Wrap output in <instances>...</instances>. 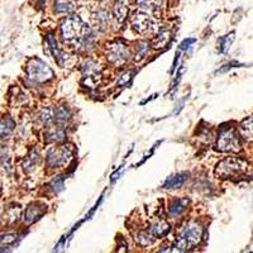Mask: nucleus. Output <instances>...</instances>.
Returning <instances> with one entry per match:
<instances>
[{
	"label": "nucleus",
	"mask_w": 253,
	"mask_h": 253,
	"mask_svg": "<svg viewBox=\"0 0 253 253\" xmlns=\"http://www.w3.org/2000/svg\"><path fill=\"white\" fill-rule=\"evenodd\" d=\"M91 29L84 23L79 15L67 17L61 24V37L63 42L71 46H81L85 36Z\"/></svg>",
	"instance_id": "1"
},
{
	"label": "nucleus",
	"mask_w": 253,
	"mask_h": 253,
	"mask_svg": "<svg viewBox=\"0 0 253 253\" xmlns=\"http://www.w3.org/2000/svg\"><path fill=\"white\" fill-rule=\"evenodd\" d=\"M203 236H204L203 225L198 221H190L178 234L177 239H176V247L182 252L186 250H191L202 242Z\"/></svg>",
	"instance_id": "2"
},
{
	"label": "nucleus",
	"mask_w": 253,
	"mask_h": 253,
	"mask_svg": "<svg viewBox=\"0 0 253 253\" xmlns=\"http://www.w3.org/2000/svg\"><path fill=\"white\" fill-rule=\"evenodd\" d=\"M27 78L33 84H43L52 80L55 74L51 67L40 58H32L28 61L26 67Z\"/></svg>",
	"instance_id": "3"
},
{
	"label": "nucleus",
	"mask_w": 253,
	"mask_h": 253,
	"mask_svg": "<svg viewBox=\"0 0 253 253\" xmlns=\"http://www.w3.org/2000/svg\"><path fill=\"white\" fill-rule=\"evenodd\" d=\"M216 150L219 152L237 153L241 150V141L234 128H224L216 137Z\"/></svg>",
	"instance_id": "4"
},
{
	"label": "nucleus",
	"mask_w": 253,
	"mask_h": 253,
	"mask_svg": "<svg viewBox=\"0 0 253 253\" xmlns=\"http://www.w3.org/2000/svg\"><path fill=\"white\" fill-rule=\"evenodd\" d=\"M72 160V150L69 146L52 147L46 153V165L49 169H63Z\"/></svg>",
	"instance_id": "5"
},
{
	"label": "nucleus",
	"mask_w": 253,
	"mask_h": 253,
	"mask_svg": "<svg viewBox=\"0 0 253 253\" xmlns=\"http://www.w3.org/2000/svg\"><path fill=\"white\" fill-rule=\"evenodd\" d=\"M246 162L241 158L227 157L221 160L215 167V175L220 178L233 177L245 171Z\"/></svg>",
	"instance_id": "6"
},
{
	"label": "nucleus",
	"mask_w": 253,
	"mask_h": 253,
	"mask_svg": "<svg viewBox=\"0 0 253 253\" xmlns=\"http://www.w3.org/2000/svg\"><path fill=\"white\" fill-rule=\"evenodd\" d=\"M108 61L117 67L123 66L130 57V49L122 41H114L108 47Z\"/></svg>",
	"instance_id": "7"
},
{
	"label": "nucleus",
	"mask_w": 253,
	"mask_h": 253,
	"mask_svg": "<svg viewBox=\"0 0 253 253\" xmlns=\"http://www.w3.org/2000/svg\"><path fill=\"white\" fill-rule=\"evenodd\" d=\"M132 27L138 35L146 36L153 33V32L157 29V24H156V20L153 19L152 15H150L147 12H135L132 15Z\"/></svg>",
	"instance_id": "8"
},
{
	"label": "nucleus",
	"mask_w": 253,
	"mask_h": 253,
	"mask_svg": "<svg viewBox=\"0 0 253 253\" xmlns=\"http://www.w3.org/2000/svg\"><path fill=\"white\" fill-rule=\"evenodd\" d=\"M100 66L99 63L94 60H87L83 63L81 72H83V80L86 84V86L94 87L96 83V78L100 76Z\"/></svg>",
	"instance_id": "9"
},
{
	"label": "nucleus",
	"mask_w": 253,
	"mask_h": 253,
	"mask_svg": "<svg viewBox=\"0 0 253 253\" xmlns=\"http://www.w3.org/2000/svg\"><path fill=\"white\" fill-rule=\"evenodd\" d=\"M46 44L47 48H48V52L53 56V58H55L56 63H57L58 66L63 67V65H65V62H66L67 60V55H65V52L60 48V46H58L57 43V40H56L55 36L52 35V33H49V35L47 36Z\"/></svg>",
	"instance_id": "10"
},
{
	"label": "nucleus",
	"mask_w": 253,
	"mask_h": 253,
	"mask_svg": "<svg viewBox=\"0 0 253 253\" xmlns=\"http://www.w3.org/2000/svg\"><path fill=\"white\" fill-rule=\"evenodd\" d=\"M189 180V173L187 172H177L175 175L170 176L165 180L162 187L167 190H176V189H181L185 184Z\"/></svg>",
	"instance_id": "11"
},
{
	"label": "nucleus",
	"mask_w": 253,
	"mask_h": 253,
	"mask_svg": "<svg viewBox=\"0 0 253 253\" xmlns=\"http://www.w3.org/2000/svg\"><path fill=\"white\" fill-rule=\"evenodd\" d=\"M66 139V132L61 126H49L44 133V141L47 143H61Z\"/></svg>",
	"instance_id": "12"
},
{
	"label": "nucleus",
	"mask_w": 253,
	"mask_h": 253,
	"mask_svg": "<svg viewBox=\"0 0 253 253\" xmlns=\"http://www.w3.org/2000/svg\"><path fill=\"white\" fill-rule=\"evenodd\" d=\"M171 225L167 223L165 219H157L152 223L150 229V233L152 234L155 238H165L167 234L170 233Z\"/></svg>",
	"instance_id": "13"
},
{
	"label": "nucleus",
	"mask_w": 253,
	"mask_h": 253,
	"mask_svg": "<svg viewBox=\"0 0 253 253\" xmlns=\"http://www.w3.org/2000/svg\"><path fill=\"white\" fill-rule=\"evenodd\" d=\"M44 214V207L40 204H31L26 209V213H24V223L26 224H32L35 223L36 220L41 218V216Z\"/></svg>",
	"instance_id": "14"
},
{
	"label": "nucleus",
	"mask_w": 253,
	"mask_h": 253,
	"mask_svg": "<svg viewBox=\"0 0 253 253\" xmlns=\"http://www.w3.org/2000/svg\"><path fill=\"white\" fill-rule=\"evenodd\" d=\"M189 205V199L187 198H176L169 205V213L172 218H178V216L184 214Z\"/></svg>",
	"instance_id": "15"
},
{
	"label": "nucleus",
	"mask_w": 253,
	"mask_h": 253,
	"mask_svg": "<svg viewBox=\"0 0 253 253\" xmlns=\"http://www.w3.org/2000/svg\"><path fill=\"white\" fill-rule=\"evenodd\" d=\"M114 17L118 23H124V20L128 17V12H129V1L128 0H115L114 3Z\"/></svg>",
	"instance_id": "16"
},
{
	"label": "nucleus",
	"mask_w": 253,
	"mask_h": 253,
	"mask_svg": "<svg viewBox=\"0 0 253 253\" xmlns=\"http://www.w3.org/2000/svg\"><path fill=\"white\" fill-rule=\"evenodd\" d=\"M40 161H41L40 150H38V148H32V150L29 151L28 156H27V157L23 160V162H22V167H23V170L26 171V172H29V171L33 170V169L40 164Z\"/></svg>",
	"instance_id": "17"
},
{
	"label": "nucleus",
	"mask_w": 253,
	"mask_h": 253,
	"mask_svg": "<svg viewBox=\"0 0 253 253\" xmlns=\"http://www.w3.org/2000/svg\"><path fill=\"white\" fill-rule=\"evenodd\" d=\"M78 0H55V12L57 14H70L75 10Z\"/></svg>",
	"instance_id": "18"
},
{
	"label": "nucleus",
	"mask_w": 253,
	"mask_h": 253,
	"mask_svg": "<svg viewBox=\"0 0 253 253\" xmlns=\"http://www.w3.org/2000/svg\"><path fill=\"white\" fill-rule=\"evenodd\" d=\"M138 6L147 12L157 13L165 6V0H135Z\"/></svg>",
	"instance_id": "19"
},
{
	"label": "nucleus",
	"mask_w": 253,
	"mask_h": 253,
	"mask_svg": "<svg viewBox=\"0 0 253 253\" xmlns=\"http://www.w3.org/2000/svg\"><path fill=\"white\" fill-rule=\"evenodd\" d=\"M239 135L245 141H253V115L242 122L239 126Z\"/></svg>",
	"instance_id": "20"
},
{
	"label": "nucleus",
	"mask_w": 253,
	"mask_h": 253,
	"mask_svg": "<svg viewBox=\"0 0 253 253\" xmlns=\"http://www.w3.org/2000/svg\"><path fill=\"white\" fill-rule=\"evenodd\" d=\"M171 40V32L166 28H161L160 31L157 32V35H156L155 40H153L152 47L155 48H164L169 44Z\"/></svg>",
	"instance_id": "21"
},
{
	"label": "nucleus",
	"mask_w": 253,
	"mask_h": 253,
	"mask_svg": "<svg viewBox=\"0 0 253 253\" xmlns=\"http://www.w3.org/2000/svg\"><path fill=\"white\" fill-rule=\"evenodd\" d=\"M15 129V123L12 118L0 119V139L8 138Z\"/></svg>",
	"instance_id": "22"
},
{
	"label": "nucleus",
	"mask_w": 253,
	"mask_h": 253,
	"mask_svg": "<svg viewBox=\"0 0 253 253\" xmlns=\"http://www.w3.org/2000/svg\"><path fill=\"white\" fill-rule=\"evenodd\" d=\"M70 119H71V112L66 105L55 108V124L62 126V124H66Z\"/></svg>",
	"instance_id": "23"
},
{
	"label": "nucleus",
	"mask_w": 253,
	"mask_h": 253,
	"mask_svg": "<svg viewBox=\"0 0 253 253\" xmlns=\"http://www.w3.org/2000/svg\"><path fill=\"white\" fill-rule=\"evenodd\" d=\"M234 41V32H230L229 35L221 36L218 40V51L219 53H227L230 48V44Z\"/></svg>",
	"instance_id": "24"
},
{
	"label": "nucleus",
	"mask_w": 253,
	"mask_h": 253,
	"mask_svg": "<svg viewBox=\"0 0 253 253\" xmlns=\"http://www.w3.org/2000/svg\"><path fill=\"white\" fill-rule=\"evenodd\" d=\"M155 237L151 233H147V232H139L137 236H135V242L138 243L141 247H148V246L153 245L155 243Z\"/></svg>",
	"instance_id": "25"
},
{
	"label": "nucleus",
	"mask_w": 253,
	"mask_h": 253,
	"mask_svg": "<svg viewBox=\"0 0 253 253\" xmlns=\"http://www.w3.org/2000/svg\"><path fill=\"white\" fill-rule=\"evenodd\" d=\"M48 186H49V189H51L55 194L61 193V191L65 189V176H62V175L55 176V177L52 178L51 181H49Z\"/></svg>",
	"instance_id": "26"
},
{
	"label": "nucleus",
	"mask_w": 253,
	"mask_h": 253,
	"mask_svg": "<svg viewBox=\"0 0 253 253\" xmlns=\"http://www.w3.org/2000/svg\"><path fill=\"white\" fill-rule=\"evenodd\" d=\"M150 49H151V46H150V43H148V42H146V41L141 42V43L137 46V52H135L134 61H137V62H138V61L146 58V56L148 55Z\"/></svg>",
	"instance_id": "27"
},
{
	"label": "nucleus",
	"mask_w": 253,
	"mask_h": 253,
	"mask_svg": "<svg viewBox=\"0 0 253 253\" xmlns=\"http://www.w3.org/2000/svg\"><path fill=\"white\" fill-rule=\"evenodd\" d=\"M94 20L95 23H98L100 27L107 26L108 22H109V13H108V10H105V9H99V10H96V13H95Z\"/></svg>",
	"instance_id": "28"
},
{
	"label": "nucleus",
	"mask_w": 253,
	"mask_h": 253,
	"mask_svg": "<svg viewBox=\"0 0 253 253\" xmlns=\"http://www.w3.org/2000/svg\"><path fill=\"white\" fill-rule=\"evenodd\" d=\"M132 78H133V71L123 72V74H122V75L119 76L118 81H117V86H119V87L126 86V85H128V84L130 83Z\"/></svg>",
	"instance_id": "29"
},
{
	"label": "nucleus",
	"mask_w": 253,
	"mask_h": 253,
	"mask_svg": "<svg viewBox=\"0 0 253 253\" xmlns=\"http://www.w3.org/2000/svg\"><path fill=\"white\" fill-rule=\"evenodd\" d=\"M196 42V38H185L184 41H182L181 43H180V46H178V51L182 52V51H187V49H190L191 47H193V44Z\"/></svg>",
	"instance_id": "30"
},
{
	"label": "nucleus",
	"mask_w": 253,
	"mask_h": 253,
	"mask_svg": "<svg viewBox=\"0 0 253 253\" xmlns=\"http://www.w3.org/2000/svg\"><path fill=\"white\" fill-rule=\"evenodd\" d=\"M15 239H17V236L13 233H5L3 234V236H0V243L1 245H13L15 242Z\"/></svg>",
	"instance_id": "31"
},
{
	"label": "nucleus",
	"mask_w": 253,
	"mask_h": 253,
	"mask_svg": "<svg viewBox=\"0 0 253 253\" xmlns=\"http://www.w3.org/2000/svg\"><path fill=\"white\" fill-rule=\"evenodd\" d=\"M158 253H184L182 251L178 250L177 247H162L158 251Z\"/></svg>",
	"instance_id": "32"
},
{
	"label": "nucleus",
	"mask_w": 253,
	"mask_h": 253,
	"mask_svg": "<svg viewBox=\"0 0 253 253\" xmlns=\"http://www.w3.org/2000/svg\"><path fill=\"white\" fill-rule=\"evenodd\" d=\"M0 253H3V250H1V248H0Z\"/></svg>",
	"instance_id": "33"
},
{
	"label": "nucleus",
	"mask_w": 253,
	"mask_h": 253,
	"mask_svg": "<svg viewBox=\"0 0 253 253\" xmlns=\"http://www.w3.org/2000/svg\"><path fill=\"white\" fill-rule=\"evenodd\" d=\"M250 253H253V252H250Z\"/></svg>",
	"instance_id": "34"
}]
</instances>
